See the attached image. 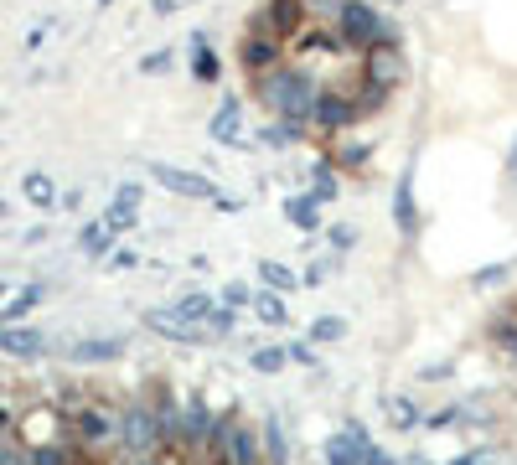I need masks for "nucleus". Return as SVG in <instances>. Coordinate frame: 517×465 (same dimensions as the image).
I'll use <instances>...</instances> for the list:
<instances>
[{"label": "nucleus", "mask_w": 517, "mask_h": 465, "mask_svg": "<svg viewBox=\"0 0 517 465\" xmlns=\"http://www.w3.org/2000/svg\"><path fill=\"white\" fill-rule=\"evenodd\" d=\"M150 176H156L166 192H176V197H192V202H218L223 192L212 186L207 176H197V171H181V166H171V161H150Z\"/></svg>", "instance_id": "obj_1"}, {"label": "nucleus", "mask_w": 517, "mask_h": 465, "mask_svg": "<svg viewBox=\"0 0 517 465\" xmlns=\"http://www.w3.org/2000/svg\"><path fill=\"white\" fill-rule=\"evenodd\" d=\"M264 93H269V104H275L280 114H290V119L316 114V99H311V88H306V78H300V73H280Z\"/></svg>", "instance_id": "obj_2"}, {"label": "nucleus", "mask_w": 517, "mask_h": 465, "mask_svg": "<svg viewBox=\"0 0 517 465\" xmlns=\"http://www.w3.org/2000/svg\"><path fill=\"white\" fill-rule=\"evenodd\" d=\"M0 352L37 357V352H47V336H42L37 326H0Z\"/></svg>", "instance_id": "obj_3"}, {"label": "nucleus", "mask_w": 517, "mask_h": 465, "mask_svg": "<svg viewBox=\"0 0 517 465\" xmlns=\"http://www.w3.org/2000/svg\"><path fill=\"white\" fill-rule=\"evenodd\" d=\"M21 197L32 202L37 212H52L57 202H63V197H57V186H52V176H47V171H26V176H21Z\"/></svg>", "instance_id": "obj_4"}, {"label": "nucleus", "mask_w": 517, "mask_h": 465, "mask_svg": "<svg viewBox=\"0 0 517 465\" xmlns=\"http://www.w3.org/2000/svg\"><path fill=\"white\" fill-rule=\"evenodd\" d=\"M342 26L352 31V37H362V42H388V31L378 26V16H373L368 6H347V11H342Z\"/></svg>", "instance_id": "obj_5"}, {"label": "nucleus", "mask_w": 517, "mask_h": 465, "mask_svg": "<svg viewBox=\"0 0 517 465\" xmlns=\"http://www.w3.org/2000/svg\"><path fill=\"white\" fill-rule=\"evenodd\" d=\"M125 352V341H78L73 347V362H109Z\"/></svg>", "instance_id": "obj_6"}, {"label": "nucleus", "mask_w": 517, "mask_h": 465, "mask_svg": "<svg viewBox=\"0 0 517 465\" xmlns=\"http://www.w3.org/2000/svg\"><path fill=\"white\" fill-rule=\"evenodd\" d=\"M78 243H83V254H88V259H104V254H109V248H114V233H109L104 223H88Z\"/></svg>", "instance_id": "obj_7"}, {"label": "nucleus", "mask_w": 517, "mask_h": 465, "mask_svg": "<svg viewBox=\"0 0 517 465\" xmlns=\"http://www.w3.org/2000/svg\"><path fill=\"white\" fill-rule=\"evenodd\" d=\"M238 104L233 99H223V109H218V119H212V140H238Z\"/></svg>", "instance_id": "obj_8"}, {"label": "nucleus", "mask_w": 517, "mask_h": 465, "mask_svg": "<svg viewBox=\"0 0 517 465\" xmlns=\"http://www.w3.org/2000/svg\"><path fill=\"white\" fill-rule=\"evenodd\" d=\"M37 300H42V285H32V290H21V295H16V300L6 305V310H0V326H16V321H21V316H26V310H32Z\"/></svg>", "instance_id": "obj_9"}, {"label": "nucleus", "mask_w": 517, "mask_h": 465, "mask_svg": "<svg viewBox=\"0 0 517 465\" xmlns=\"http://www.w3.org/2000/svg\"><path fill=\"white\" fill-rule=\"evenodd\" d=\"M176 316L181 321H212V300L207 295H181L176 300Z\"/></svg>", "instance_id": "obj_10"}, {"label": "nucleus", "mask_w": 517, "mask_h": 465, "mask_svg": "<svg viewBox=\"0 0 517 465\" xmlns=\"http://www.w3.org/2000/svg\"><path fill=\"white\" fill-rule=\"evenodd\" d=\"M150 326H156L161 336H171V341H202V331H187V326H176L166 310H156V316H150Z\"/></svg>", "instance_id": "obj_11"}, {"label": "nucleus", "mask_w": 517, "mask_h": 465, "mask_svg": "<svg viewBox=\"0 0 517 465\" xmlns=\"http://www.w3.org/2000/svg\"><path fill=\"white\" fill-rule=\"evenodd\" d=\"M290 223L295 228H316V197H290Z\"/></svg>", "instance_id": "obj_12"}, {"label": "nucleus", "mask_w": 517, "mask_h": 465, "mask_svg": "<svg viewBox=\"0 0 517 465\" xmlns=\"http://www.w3.org/2000/svg\"><path fill=\"white\" fill-rule=\"evenodd\" d=\"M259 279H264V285H275V290H295V274L285 264H275V259L259 264Z\"/></svg>", "instance_id": "obj_13"}, {"label": "nucleus", "mask_w": 517, "mask_h": 465, "mask_svg": "<svg viewBox=\"0 0 517 465\" xmlns=\"http://www.w3.org/2000/svg\"><path fill=\"white\" fill-rule=\"evenodd\" d=\"M254 310H259V321H264V326H285V300H280V295H259V300H254Z\"/></svg>", "instance_id": "obj_14"}, {"label": "nucleus", "mask_w": 517, "mask_h": 465, "mask_svg": "<svg viewBox=\"0 0 517 465\" xmlns=\"http://www.w3.org/2000/svg\"><path fill=\"white\" fill-rule=\"evenodd\" d=\"M311 336H316V341H342V336H347V321H342V316H321V321H311Z\"/></svg>", "instance_id": "obj_15"}, {"label": "nucleus", "mask_w": 517, "mask_h": 465, "mask_svg": "<svg viewBox=\"0 0 517 465\" xmlns=\"http://www.w3.org/2000/svg\"><path fill=\"white\" fill-rule=\"evenodd\" d=\"M285 357H290L285 347H264V352H254V367H259V372H280Z\"/></svg>", "instance_id": "obj_16"}, {"label": "nucleus", "mask_w": 517, "mask_h": 465, "mask_svg": "<svg viewBox=\"0 0 517 465\" xmlns=\"http://www.w3.org/2000/svg\"><path fill=\"white\" fill-rule=\"evenodd\" d=\"M316 114H321V124H347L352 109H347V104H321V99H316Z\"/></svg>", "instance_id": "obj_17"}, {"label": "nucleus", "mask_w": 517, "mask_h": 465, "mask_svg": "<svg viewBox=\"0 0 517 465\" xmlns=\"http://www.w3.org/2000/svg\"><path fill=\"white\" fill-rule=\"evenodd\" d=\"M197 73H202V78H218V57L207 52V42H202V37H197Z\"/></svg>", "instance_id": "obj_18"}, {"label": "nucleus", "mask_w": 517, "mask_h": 465, "mask_svg": "<svg viewBox=\"0 0 517 465\" xmlns=\"http://www.w3.org/2000/svg\"><path fill=\"white\" fill-rule=\"evenodd\" d=\"M388 414H393V424H404V429H409V424H414V403H404V398H399Z\"/></svg>", "instance_id": "obj_19"}, {"label": "nucleus", "mask_w": 517, "mask_h": 465, "mask_svg": "<svg viewBox=\"0 0 517 465\" xmlns=\"http://www.w3.org/2000/svg\"><path fill=\"white\" fill-rule=\"evenodd\" d=\"M507 264H492V269H476V285H492V279H502Z\"/></svg>", "instance_id": "obj_20"}, {"label": "nucleus", "mask_w": 517, "mask_h": 465, "mask_svg": "<svg viewBox=\"0 0 517 465\" xmlns=\"http://www.w3.org/2000/svg\"><path fill=\"white\" fill-rule=\"evenodd\" d=\"M166 62H171V57H166V52H150V57H145V62H140V68H145V73H161V68H166Z\"/></svg>", "instance_id": "obj_21"}, {"label": "nucleus", "mask_w": 517, "mask_h": 465, "mask_svg": "<svg viewBox=\"0 0 517 465\" xmlns=\"http://www.w3.org/2000/svg\"><path fill=\"white\" fill-rule=\"evenodd\" d=\"M243 300H249V290H238V285L223 290V305H243Z\"/></svg>", "instance_id": "obj_22"}, {"label": "nucleus", "mask_w": 517, "mask_h": 465, "mask_svg": "<svg viewBox=\"0 0 517 465\" xmlns=\"http://www.w3.org/2000/svg\"><path fill=\"white\" fill-rule=\"evenodd\" d=\"M331 243H337V248H352V228H331Z\"/></svg>", "instance_id": "obj_23"}, {"label": "nucleus", "mask_w": 517, "mask_h": 465, "mask_svg": "<svg viewBox=\"0 0 517 465\" xmlns=\"http://www.w3.org/2000/svg\"><path fill=\"white\" fill-rule=\"evenodd\" d=\"M212 207H218V212H238V207H243V202H238V197H228V192H223V197H218V202H212Z\"/></svg>", "instance_id": "obj_24"}, {"label": "nucleus", "mask_w": 517, "mask_h": 465, "mask_svg": "<svg viewBox=\"0 0 517 465\" xmlns=\"http://www.w3.org/2000/svg\"><path fill=\"white\" fill-rule=\"evenodd\" d=\"M0 217H6V202H0Z\"/></svg>", "instance_id": "obj_25"}, {"label": "nucleus", "mask_w": 517, "mask_h": 465, "mask_svg": "<svg viewBox=\"0 0 517 465\" xmlns=\"http://www.w3.org/2000/svg\"><path fill=\"white\" fill-rule=\"evenodd\" d=\"M99 6H109V0H99Z\"/></svg>", "instance_id": "obj_26"}, {"label": "nucleus", "mask_w": 517, "mask_h": 465, "mask_svg": "<svg viewBox=\"0 0 517 465\" xmlns=\"http://www.w3.org/2000/svg\"><path fill=\"white\" fill-rule=\"evenodd\" d=\"M0 295H6V285H0Z\"/></svg>", "instance_id": "obj_27"}]
</instances>
